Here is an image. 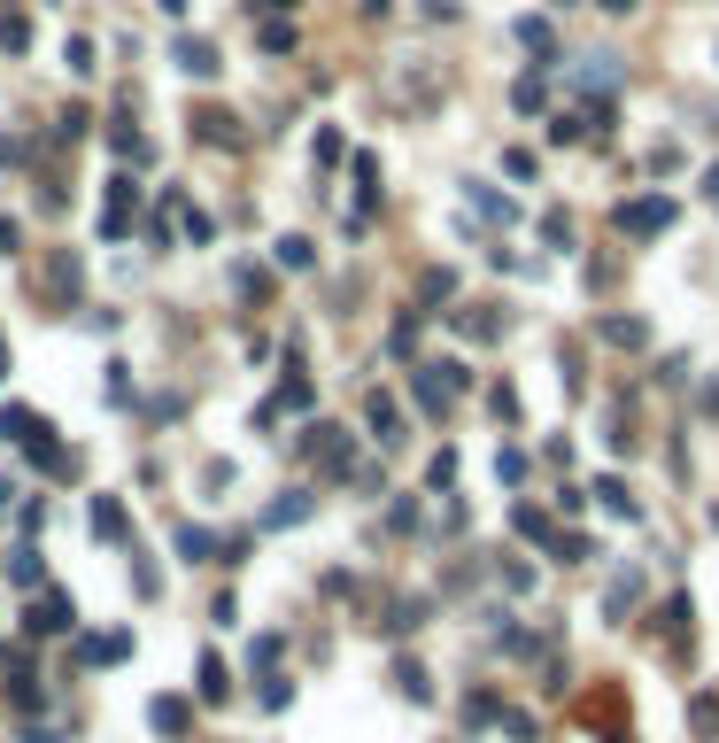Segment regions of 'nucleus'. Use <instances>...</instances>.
<instances>
[{"mask_svg":"<svg viewBox=\"0 0 719 743\" xmlns=\"http://www.w3.org/2000/svg\"><path fill=\"white\" fill-rule=\"evenodd\" d=\"M611 225H619L627 240H658L665 225H673V202H665V194H642V202H619V209H611Z\"/></svg>","mask_w":719,"mask_h":743,"instance_id":"1","label":"nucleus"},{"mask_svg":"<svg viewBox=\"0 0 719 743\" xmlns=\"http://www.w3.org/2000/svg\"><path fill=\"white\" fill-rule=\"evenodd\" d=\"M70 596H31V612H24V635H70Z\"/></svg>","mask_w":719,"mask_h":743,"instance_id":"2","label":"nucleus"},{"mask_svg":"<svg viewBox=\"0 0 719 743\" xmlns=\"http://www.w3.org/2000/svg\"><path fill=\"white\" fill-rule=\"evenodd\" d=\"M596 341H604V349H650V326L627 318V310H611V318H596Z\"/></svg>","mask_w":719,"mask_h":743,"instance_id":"3","label":"nucleus"},{"mask_svg":"<svg viewBox=\"0 0 719 743\" xmlns=\"http://www.w3.org/2000/svg\"><path fill=\"white\" fill-rule=\"evenodd\" d=\"M93 535L101 542H132V511L116 504V496H93Z\"/></svg>","mask_w":719,"mask_h":743,"instance_id":"4","label":"nucleus"},{"mask_svg":"<svg viewBox=\"0 0 719 743\" xmlns=\"http://www.w3.org/2000/svg\"><path fill=\"white\" fill-rule=\"evenodd\" d=\"M588 496H596V504H604L611 519H642V504H634V488H627V480H596Z\"/></svg>","mask_w":719,"mask_h":743,"instance_id":"5","label":"nucleus"},{"mask_svg":"<svg viewBox=\"0 0 719 743\" xmlns=\"http://www.w3.org/2000/svg\"><path fill=\"white\" fill-rule=\"evenodd\" d=\"M178 70L186 78H217V47L209 39H178Z\"/></svg>","mask_w":719,"mask_h":743,"instance_id":"6","label":"nucleus"},{"mask_svg":"<svg viewBox=\"0 0 719 743\" xmlns=\"http://www.w3.org/2000/svg\"><path fill=\"white\" fill-rule=\"evenodd\" d=\"M364 418H372V434H379V442H387V449L403 442V411H395L387 395H372V403H364Z\"/></svg>","mask_w":719,"mask_h":743,"instance_id":"7","label":"nucleus"},{"mask_svg":"<svg viewBox=\"0 0 719 743\" xmlns=\"http://www.w3.org/2000/svg\"><path fill=\"white\" fill-rule=\"evenodd\" d=\"M147 720H155V728H163V736H186V697H155V705H147Z\"/></svg>","mask_w":719,"mask_h":743,"instance_id":"8","label":"nucleus"},{"mask_svg":"<svg viewBox=\"0 0 719 743\" xmlns=\"http://www.w3.org/2000/svg\"><path fill=\"white\" fill-rule=\"evenodd\" d=\"M194 132H202L209 148H217V140H225V148H232V140H240V132H232V117H225V109H194Z\"/></svg>","mask_w":719,"mask_h":743,"instance_id":"9","label":"nucleus"},{"mask_svg":"<svg viewBox=\"0 0 719 743\" xmlns=\"http://www.w3.org/2000/svg\"><path fill=\"white\" fill-rule=\"evenodd\" d=\"M310 519V496H279V504L263 511V527H302Z\"/></svg>","mask_w":719,"mask_h":743,"instance_id":"10","label":"nucleus"},{"mask_svg":"<svg viewBox=\"0 0 719 743\" xmlns=\"http://www.w3.org/2000/svg\"><path fill=\"white\" fill-rule=\"evenodd\" d=\"M518 39H526L534 55H557V31H549L542 16H518Z\"/></svg>","mask_w":719,"mask_h":743,"instance_id":"11","label":"nucleus"},{"mask_svg":"<svg viewBox=\"0 0 719 743\" xmlns=\"http://www.w3.org/2000/svg\"><path fill=\"white\" fill-rule=\"evenodd\" d=\"M472 209H480V217H488V225H511V202H503V194H495V186H472Z\"/></svg>","mask_w":719,"mask_h":743,"instance_id":"12","label":"nucleus"},{"mask_svg":"<svg viewBox=\"0 0 719 743\" xmlns=\"http://www.w3.org/2000/svg\"><path fill=\"white\" fill-rule=\"evenodd\" d=\"M47 287H55L62 302L78 295V256H55V264H47Z\"/></svg>","mask_w":719,"mask_h":743,"instance_id":"13","label":"nucleus"},{"mask_svg":"<svg viewBox=\"0 0 719 743\" xmlns=\"http://www.w3.org/2000/svg\"><path fill=\"white\" fill-rule=\"evenodd\" d=\"M178 550H186V558H217V550H225V542H217V535H209V527H186V535H178Z\"/></svg>","mask_w":719,"mask_h":743,"instance_id":"14","label":"nucleus"},{"mask_svg":"<svg viewBox=\"0 0 719 743\" xmlns=\"http://www.w3.org/2000/svg\"><path fill=\"white\" fill-rule=\"evenodd\" d=\"M194 682H202V705H217V697L232 689V674L217 666V658H202V674H194Z\"/></svg>","mask_w":719,"mask_h":743,"instance_id":"15","label":"nucleus"},{"mask_svg":"<svg viewBox=\"0 0 719 743\" xmlns=\"http://www.w3.org/2000/svg\"><path fill=\"white\" fill-rule=\"evenodd\" d=\"M109 140H116V155H124V163H140V155H147V140H140V132H132L124 117L109 124Z\"/></svg>","mask_w":719,"mask_h":743,"instance_id":"16","label":"nucleus"},{"mask_svg":"<svg viewBox=\"0 0 719 743\" xmlns=\"http://www.w3.org/2000/svg\"><path fill=\"white\" fill-rule=\"evenodd\" d=\"M0 47H8V55H24V47H31V24H24V16H0Z\"/></svg>","mask_w":719,"mask_h":743,"instance_id":"17","label":"nucleus"},{"mask_svg":"<svg viewBox=\"0 0 719 743\" xmlns=\"http://www.w3.org/2000/svg\"><path fill=\"white\" fill-rule=\"evenodd\" d=\"M511 101H518V109H526V117H534V109H542V101H549V86H542V78H518V86H511Z\"/></svg>","mask_w":719,"mask_h":743,"instance_id":"18","label":"nucleus"},{"mask_svg":"<svg viewBox=\"0 0 719 743\" xmlns=\"http://www.w3.org/2000/svg\"><path fill=\"white\" fill-rule=\"evenodd\" d=\"M511 527H518V535H534V542H549V519H542L534 504H518V511H511Z\"/></svg>","mask_w":719,"mask_h":743,"instance_id":"19","label":"nucleus"},{"mask_svg":"<svg viewBox=\"0 0 719 743\" xmlns=\"http://www.w3.org/2000/svg\"><path fill=\"white\" fill-rule=\"evenodd\" d=\"M271 256H279V264H287V271H310V240H279Z\"/></svg>","mask_w":719,"mask_h":743,"instance_id":"20","label":"nucleus"},{"mask_svg":"<svg viewBox=\"0 0 719 743\" xmlns=\"http://www.w3.org/2000/svg\"><path fill=\"white\" fill-rule=\"evenodd\" d=\"M634 596H642V573H619V581H611V612H627Z\"/></svg>","mask_w":719,"mask_h":743,"instance_id":"21","label":"nucleus"},{"mask_svg":"<svg viewBox=\"0 0 719 743\" xmlns=\"http://www.w3.org/2000/svg\"><path fill=\"white\" fill-rule=\"evenodd\" d=\"M395 682H403V697H410V705H426V697H433V689H426V674H418V666H395Z\"/></svg>","mask_w":719,"mask_h":743,"instance_id":"22","label":"nucleus"},{"mask_svg":"<svg viewBox=\"0 0 719 743\" xmlns=\"http://www.w3.org/2000/svg\"><path fill=\"white\" fill-rule=\"evenodd\" d=\"M689 720H696V736H719V705H712V697H696Z\"/></svg>","mask_w":719,"mask_h":743,"instance_id":"23","label":"nucleus"},{"mask_svg":"<svg viewBox=\"0 0 719 743\" xmlns=\"http://www.w3.org/2000/svg\"><path fill=\"white\" fill-rule=\"evenodd\" d=\"M294 47V24H263V55H287Z\"/></svg>","mask_w":719,"mask_h":743,"instance_id":"24","label":"nucleus"},{"mask_svg":"<svg viewBox=\"0 0 719 743\" xmlns=\"http://www.w3.org/2000/svg\"><path fill=\"white\" fill-rule=\"evenodd\" d=\"M8 573H16V581L31 589V581H39V550H16V558H8Z\"/></svg>","mask_w":719,"mask_h":743,"instance_id":"25","label":"nucleus"},{"mask_svg":"<svg viewBox=\"0 0 719 743\" xmlns=\"http://www.w3.org/2000/svg\"><path fill=\"white\" fill-rule=\"evenodd\" d=\"M0 256H16V217H0Z\"/></svg>","mask_w":719,"mask_h":743,"instance_id":"26","label":"nucleus"},{"mask_svg":"<svg viewBox=\"0 0 719 743\" xmlns=\"http://www.w3.org/2000/svg\"><path fill=\"white\" fill-rule=\"evenodd\" d=\"M704 202L719 209V163H712V171H704Z\"/></svg>","mask_w":719,"mask_h":743,"instance_id":"27","label":"nucleus"},{"mask_svg":"<svg viewBox=\"0 0 719 743\" xmlns=\"http://www.w3.org/2000/svg\"><path fill=\"white\" fill-rule=\"evenodd\" d=\"M596 8H604V16H627V8H634V0H596Z\"/></svg>","mask_w":719,"mask_h":743,"instance_id":"28","label":"nucleus"},{"mask_svg":"<svg viewBox=\"0 0 719 743\" xmlns=\"http://www.w3.org/2000/svg\"><path fill=\"white\" fill-rule=\"evenodd\" d=\"M155 8H163V16H186V0H155Z\"/></svg>","mask_w":719,"mask_h":743,"instance_id":"29","label":"nucleus"},{"mask_svg":"<svg viewBox=\"0 0 719 743\" xmlns=\"http://www.w3.org/2000/svg\"><path fill=\"white\" fill-rule=\"evenodd\" d=\"M0 387H8V333H0Z\"/></svg>","mask_w":719,"mask_h":743,"instance_id":"30","label":"nucleus"}]
</instances>
